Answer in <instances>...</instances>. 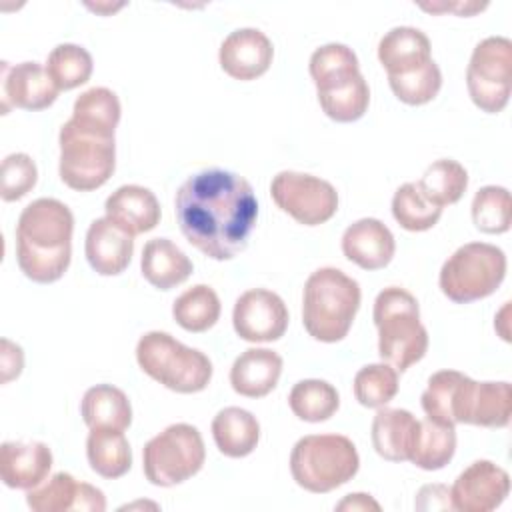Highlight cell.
Returning <instances> with one entry per match:
<instances>
[{
	"label": "cell",
	"instance_id": "obj_1",
	"mask_svg": "<svg viewBox=\"0 0 512 512\" xmlns=\"http://www.w3.org/2000/svg\"><path fill=\"white\" fill-rule=\"evenodd\" d=\"M184 238L212 260H232L246 246L258 218L256 194L236 172L210 168L192 174L174 198Z\"/></svg>",
	"mask_w": 512,
	"mask_h": 512
},
{
	"label": "cell",
	"instance_id": "obj_2",
	"mask_svg": "<svg viewBox=\"0 0 512 512\" xmlns=\"http://www.w3.org/2000/svg\"><path fill=\"white\" fill-rule=\"evenodd\" d=\"M74 216L56 198L30 202L16 224V260L26 278L50 284L64 276L72 256Z\"/></svg>",
	"mask_w": 512,
	"mask_h": 512
},
{
	"label": "cell",
	"instance_id": "obj_3",
	"mask_svg": "<svg viewBox=\"0 0 512 512\" xmlns=\"http://www.w3.org/2000/svg\"><path fill=\"white\" fill-rule=\"evenodd\" d=\"M360 284L338 268L324 266L312 272L302 292V324L320 342L342 340L360 308Z\"/></svg>",
	"mask_w": 512,
	"mask_h": 512
},
{
	"label": "cell",
	"instance_id": "obj_4",
	"mask_svg": "<svg viewBox=\"0 0 512 512\" xmlns=\"http://www.w3.org/2000/svg\"><path fill=\"white\" fill-rule=\"evenodd\" d=\"M378 328V354L394 370H408L428 350V330L420 322L418 300L400 286L384 288L372 312Z\"/></svg>",
	"mask_w": 512,
	"mask_h": 512
},
{
	"label": "cell",
	"instance_id": "obj_5",
	"mask_svg": "<svg viewBox=\"0 0 512 512\" xmlns=\"http://www.w3.org/2000/svg\"><path fill=\"white\" fill-rule=\"evenodd\" d=\"M136 360L144 374L178 394L200 392L212 380L210 358L168 332H146L136 344Z\"/></svg>",
	"mask_w": 512,
	"mask_h": 512
},
{
	"label": "cell",
	"instance_id": "obj_6",
	"mask_svg": "<svg viewBox=\"0 0 512 512\" xmlns=\"http://www.w3.org/2000/svg\"><path fill=\"white\" fill-rule=\"evenodd\" d=\"M360 458L350 438L342 434H310L300 438L290 454L294 482L314 494H326L356 476Z\"/></svg>",
	"mask_w": 512,
	"mask_h": 512
},
{
	"label": "cell",
	"instance_id": "obj_7",
	"mask_svg": "<svg viewBox=\"0 0 512 512\" xmlns=\"http://www.w3.org/2000/svg\"><path fill=\"white\" fill-rule=\"evenodd\" d=\"M60 180L78 192H90L108 182L116 168L114 134L68 120L58 134Z\"/></svg>",
	"mask_w": 512,
	"mask_h": 512
},
{
	"label": "cell",
	"instance_id": "obj_8",
	"mask_svg": "<svg viewBox=\"0 0 512 512\" xmlns=\"http://www.w3.org/2000/svg\"><path fill=\"white\" fill-rule=\"evenodd\" d=\"M506 276V254L486 242L460 246L440 268V290L456 304L482 300L498 290Z\"/></svg>",
	"mask_w": 512,
	"mask_h": 512
},
{
	"label": "cell",
	"instance_id": "obj_9",
	"mask_svg": "<svg viewBox=\"0 0 512 512\" xmlns=\"http://www.w3.org/2000/svg\"><path fill=\"white\" fill-rule=\"evenodd\" d=\"M206 460L204 440L196 426L178 422L150 438L142 448V468L150 484L170 488L200 472Z\"/></svg>",
	"mask_w": 512,
	"mask_h": 512
},
{
	"label": "cell",
	"instance_id": "obj_10",
	"mask_svg": "<svg viewBox=\"0 0 512 512\" xmlns=\"http://www.w3.org/2000/svg\"><path fill=\"white\" fill-rule=\"evenodd\" d=\"M466 86L472 102L488 114L506 108L512 92V42L488 36L476 44L466 68Z\"/></svg>",
	"mask_w": 512,
	"mask_h": 512
},
{
	"label": "cell",
	"instance_id": "obj_11",
	"mask_svg": "<svg viewBox=\"0 0 512 512\" xmlns=\"http://www.w3.org/2000/svg\"><path fill=\"white\" fill-rule=\"evenodd\" d=\"M270 194L276 206L304 226L328 222L338 210L336 188L318 176L282 170L270 182Z\"/></svg>",
	"mask_w": 512,
	"mask_h": 512
},
{
	"label": "cell",
	"instance_id": "obj_12",
	"mask_svg": "<svg viewBox=\"0 0 512 512\" xmlns=\"http://www.w3.org/2000/svg\"><path fill=\"white\" fill-rule=\"evenodd\" d=\"M232 324L236 334L246 342H274L288 328V308L272 290H246L234 304Z\"/></svg>",
	"mask_w": 512,
	"mask_h": 512
},
{
	"label": "cell",
	"instance_id": "obj_13",
	"mask_svg": "<svg viewBox=\"0 0 512 512\" xmlns=\"http://www.w3.org/2000/svg\"><path fill=\"white\" fill-rule=\"evenodd\" d=\"M508 492V472L490 460H476L454 480L450 500L460 512H490L506 500Z\"/></svg>",
	"mask_w": 512,
	"mask_h": 512
},
{
	"label": "cell",
	"instance_id": "obj_14",
	"mask_svg": "<svg viewBox=\"0 0 512 512\" xmlns=\"http://www.w3.org/2000/svg\"><path fill=\"white\" fill-rule=\"evenodd\" d=\"M512 388L508 382H474L466 376L456 402V424L504 428L510 422Z\"/></svg>",
	"mask_w": 512,
	"mask_h": 512
},
{
	"label": "cell",
	"instance_id": "obj_15",
	"mask_svg": "<svg viewBox=\"0 0 512 512\" xmlns=\"http://www.w3.org/2000/svg\"><path fill=\"white\" fill-rule=\"evenodd\" d=\"M58 92L46 66L38 62H20L16 66L2 62V114H8L10 108L44 110L54 104Z\"/></svg>",
	"mask_w": 512,
	"mask_h": 512
},
{
	"label": "cell",
	"instance_id": "obj_16",
	"mask_svg": "<svg viewBox=\"0 0 512 512\" xmlns=\"http://www.w3.org/2000/svg\"><path fill=\"white\" fill-rule=\"evenodd\" d=\"M26 504L34 512H64V510H84V512H104L106 498L100 488L78 482L68 472H56L52 478L44 480L36 488L26 490Z\"/></svg>",
	"mask_w": 512,
	"mask_h": 512
},
{
	"label": "cell",
	"instance_id": "obj_17",
	"mask_svg": "<svg viewBox=\"0 0 512 512\" xmlns=\"http://www.w3.org/2000/svg\"><path fill=\"white\" fill-rule=\"evenodd\" d=\"M274 58L268 36L258 28H238L230 32L218 52L220 68L234 80H254L262 76Z\"/></svg>",
	"mask_w": 512,
	"mask_h": 512
},
{
	"label": "cell",
	"instance_id": "obj_18",
	"mask_svg": "<svg viewBox=\"0 0 512 512\" xmlns=\"http://www.w3.org/2000/svg\"><path fill=\"white\" fill-rule=\"evenodd\" d=\"M134 252V236L114 224L108 216L96 218L86 232L84 254L94 272L100 276L122 274Z\"/></svg>",
	"mask_w": 512,
	"mask_h": 512
},
{
	"label": "cell",
	"instance_id": "obj_19",
	"mask_svg": "<svg viewBox=\"0 0 512 512\" xmlns=\"http://www.w3.org/2000/svg\"><path fill=\"white\" fill-rule=\"evenodd\" d=\"M342 252L364 270H380L392 262L396 242L384 222L378 218H360L344 230Z\"/></svg>",
	"mask_w": 512,
	"mask_h": 512
},
{
	"label": "cell",
	"instance_id": "obj_20",
	"mask_svg": "<svg viewBox=\"0 0 512 512\" xmlns=\"http://www.w3.org/2000/svg\"><path fill=\"white\" fill-rule=\"evenodd\" d=\"M52 452L44 442H4L0 446V478L8 488L30 490L48 478Z\"/></svg>",
	"mask_w": 512,
	"mask_h": 512
},
{
	"label": "cell",
	"instance_id": "obj_21",
	"mask_svg": "<svg viewBox=\"0 0 512 512\" xmlns=\"http://www.w3.org/2000/svg\"><path fill=\"white\" fill-rule=\"evenodd\" d=\"M104 210L114 224L132 236L150 232L160 222V204L154 192L138 184H124L116 188L106 198Z\"/></svg>",
	"mask_w": 512,
	"mask_h": 512
},
{
	"label": "cell",
	"instance_id": "obj_22",
	"mask_svg": "<svg viewBox=\"0 0 512 512\" xmlns=\"http://www.w3.org/2000/svg\"><path fill=\"white\" fill-rule=\"evenodd\" d=\"M282 374V356L268 348L244 350L230 368V384L236 394L262 398L270 394Z\"/></svg>",
	"mask_w": 512,
	"mask_h": 512
},
{
	"label": "cell",
	"instance_id": "obj_23",
	"mask_svg": "<svg viewBox=\"0 0 512 512\" xmlns=\"http://www.w3.org/2000/svg\"><path fill=\"white\" fill-rule=\"evenodd\" d=\"M420 420L404 408L380 406L372 420V446L378 456L390 462H404L418 432Z\"/></svg>",
	"mask_w": 512,
	"mask_h": 512
},
{
	"label": "cell",
	"instance_id": "obj_24",
	"mask_svg": "<svg viewBox=\"0 0 512 512\" xmlns=\"http://www.w3.org/2000/svg\"><path fill=\"white\" fill-rule=\"evenodd\" d=\"M428 36L412 26H396L388 30L378 42V60L388 76H398L424 66L430 56Z\"/></svg>",
	"mask_w": 512,
	"mask_h": 512
},
{
	"label": "cell",
	"instance_id": "obj_25",
	"mask_svg": "<svg viewBox=\"0 0 512 512\" xmlns=\"http://www.w3.org/2000/svg\"><path fill=\"white\" fill-rule=\"evenodd\" d=\"M142 276L158 290H170L188 280L192 260L168 238H152L142 248Z\"/></svg>",
	"mask_w": 512,
	"mask_h": 512
},
{
	"label": "cell",
	"instance_id": "obj_26",
	"mask_svg": "<svg viewBox=\"0 0 512 512\" xmlns=\"http://www.w3.org/2000/svg\"><path fill=\"white\" fill-rule=\"evenodd\" d=\"M212 438L224 456L244 458L254 452L260 440V424L252 412L228 406L214 416Z\"/></svg>",
	"mask_w": 512,
	"mask_h": 512
},
{
	"label": "cell",
	"instance_id": "obj_27",
	"mask_svg": "<svg viewBox=\"0 0 512 512\" xmlns=\"http://www.w3.org/2000/svg\"><path fill=\"white\" fill-rule=\"evenodd\" d=\"M84 424L92 428L126 430L132 422V406L128 396L112 384H96L88 388L80 402Z\"/></svg>",
	"mask_w": 512,
	"mask_h": 512
},
{
	"label": "cell",
	"instance_id": "obj_28",
	"mask_svg": "<svg viewBox=\"0 0 512 512\" xmlns=\"http://www.w3.org/2000/svg\"><path fill=\"white\" fill-rule=\"evenodd\" d=\"M90 468L102 478H120L132 466V450L122 430L92 428L86 438Z\"/></svg>",
	"mask_w": 512,
	"mask_h": 512
},
{
	"label": "cell",
	"instance_id": "obj_29",
	"mask_svg": "<svg viewBox=\"0 0 512 512\" xmlns=\"http://www.w3.org/2000/svg\"><path fill=\"white\" fill-rule=\"evenodd\" d=\"M456 452L454 426L438 424L430 418L420 420L418 432L410 450V462L422 470L444 468Z\"/></svg>",
	"mask_w": 512,
	"mask_h": 512
},
{
	"label": "cell",
	"instance_id": "obj_30",
	"mask_svg": "<svg viewBox=\"0 0 512 512\" xmlns=\"http://www.w3.org/2000/svg\"><path fill=\"white\" fill-rule=\"evenodd\" d=\"M316 92L322 112L330 120L342 124L356 122L358 118H362L370 104V88L362 74Z\"/></svg>",
	"mask_w": 512,
	"mask_h": 512
},
{
	"label": "cell",
	"instance_id": "obj_31",
	"mask_svg": "<svg viewBox=\"0 0 512 512\" xmlns=\"http://www.w3.org/2000/svg\"><path fill=\"white\" fill-rule=\"evenodd\" d=\"M416 184L426 200L444 208L456 204L462 198L468 188V172L460 162L452 158H440L424 170Z\"/></svg>",
	"mask_w": 512,
	"mask_h": 512
},
{
	"label": "cell",
	"instance_id": "obj_32",
	"mask_svg": "<svg viewBox=\"0 0 512 512\" xmlns=\"http://www.w3.org/2000/svg\"><path fill=\"white\" fill-rule=\"evenodd\" d=\"M220 298L214 288L196 284L182 292L172 304V316L176 324L188 332H206L220 318Z\"/></svg>",
	"mask_w": 512,
	"mask_h": 512
},
{
	"label": "cell",
	"instance_id": "obj_33",
	"mask_svg": "<svg viewBox=\"0 0 512 512\" xmlns=\"http://www.w3.org/2000/svg\"><path fill=\"white\" fill-rule=\"evenodd\" d=\"M288 404L294 416L304 422H324L332 418L340 406L338 390L318 378L300 380L292 386L288 394Z\"/></svg>",
	"mask_w": 512,
	"mask_h": 512
},
{
	"label": "cell",
	"instance_id": "obj_34",
	"mask_svg": "<svg viewBox=\"0 0 512 512\" xmlns=\"http://www.w3.org/2000/svg\"><path fill=\"white\" fill-rule=\"evenodd\" d=\"M308 68L316 84V90L330 88L360 74L358 58L352 52V48L338 42H330L316 48L310 56Z\"/></svg>",
	"mask_w": 512,
	"mask_h": 512
},
{
	"label": "cell",
	"instance_id": "obj_35",
	"mask_svg": "<svg viewBox=\"0 0 512 512\" xmlns=\"http://www.w3.org/2000/svg\"><path fill=\"white\" fill-rule=\"evenodd\" d=\"M464 378L466 374L458 370H440L428 378V386L420 398L426 418L444 426H456L454 408Z\"/></svg>",
	"mask_w": 512,
	"mask_h": 512
},
{
	"label": "cell",
	"instance_id": "obj_36",
	"mask_svg": "<svg viewBox=\"0 0 512 512\" xmlns=\"http://www.w3.org/2000/svg\"><path fill=\"white\" fill-rule=\"evenodd\" d=\"M392 216L404 230L424 232L436 226L442 208L426 200L416 182H406L392 196Z\"/></svg>",
	"mask_w": 512,
	"mask_h": 512
},
{
	"label": "cell",
	"instance_id": "obj_37",
	"mask_svg": "<svg viewBox=\"0 0 512 512\" xmlns=\"http://www.w3.org/2000/svg\"><path fill=\"white\" fill-rule=\"evenodd\" d=\"M94 62L86 48L78 44H58L46 60V72L58 90H72L88 82Z\"/></svg>",
	"mask_w": 512,
	"mask_h": 512
},
{
	"label": "cell",
	"instance_id": "obj_38",
	"mask_svg": "<svg viewBox=\"0 0 512 512\" xmlns=\"http://www.w3.org/2000/svg\"><path fill=\"white\" fill-rule=\"evenodd\" d=\"M120 112L122 110L118 96L110 88L94 86L76 98L72 108V120L114 134L120 122Z\"/></svg>",
	"mask_w": 512,
	"mask_h": 512
},
{
	"label": "cell",
	"instance_id": "obj_39",
	"mask_svg": "<svg viewBox=\"0 0 512 512\" xmlns=\"http://www.w3.org/2000/svg\"><path fill=\"white\" fill-rule=\"evenodd\" d=\"M472 222L484 234H504L512 222L510 192L504 186H482L472 200Z\"/></svg>",
	"mask_w": 512,
	"mask_h": 512
},
{
	"label": "cell",
	"instance_id": "obj_40",
	"mask_svg": "<svg viewBox=\"0 0 512 512\" xmlns=\"http://www.w3.org/2000/svg\"><path fill=\"white\" fill-rule=\"evenodd\" d=\"M388 84L400 102L408 106H422L434 100L440 92L442 72L434 60H428L424 66L412 72L388 76Z\"/></svg>",
	"mask_w": 512,
	"mask_h": 512
},
{
	"label": "cell",
	"instance_id": "obj_41",
	"mask_svg": "<svg viewBox=\"0 0 512 512\" xmlns=\"http://www.w3.org/2000/svg\"><path fill=\"white\" fill-rule=\"evenodd\" d=\"M398 392V370L390 364H368L354 376V396L366 408L386 406Z\"/></svg>",
	"mask_w": 512,
	"mask_h": 512
},
{
	"label": "cell",
	"instance_id": "obj_42",
	"mask_svg": "<svg viewBox=\"0 0 512 512\" xmlns=\"http://www.w3.org/2000/svg\"><path fill=\"white\" fill-rule=\"evenodd\" d=\"M38 180L34 160L24 152L8 154L0 168V196L4 202H14L26 196Z\"/></svg>",
	"mask_w": 512,
	"mask_h": 512
},
{
	"label": "cell",
	"instance_id": "obj_43",
	"mask_svg": "<svg viewBox=\"0 0 512 512\" xmlns=\"http://www.w3.org/2000/svg\"><path fill=\"white\" fill-rule=\"evenodd\" d=\"M418 510H446L452 508L450 500V488L444 484H428L422 486L416 498Z\"/></svg>",
	"mask_w": 512,
	"mask_h": 512
},
{
	"label": "cell",
	"instance_id": "obj_44",
	"mask_svg": "<svg viewBox=\"0 0 512 512\" xmlns=\"http://www.w3.org/2000/svg\"><path fill=\"white\" fill-rule=\"evenodd\" d=\"M24 366L22 348L8 338H2V352H0V368H2V384L20 376Z\"/></svg>",
	"mask_w": 512,
	"mask_h": 512
},
{
	"label": "cell",
	"instance_id": "obj_45",
	"mask_svg": "<svg viewBox=\"0 0 512 512\" xmlns=\"http://www.w3.org/2000/svg\"><path fill=\"white\" fill-rule=\"evenodd\" d=\"M336 510H380V504L370 498V494H348L342 502L336 504Z\"/></svg>",
	"mask_w": 512,
	"mask_h": 512
}]
</instances>
